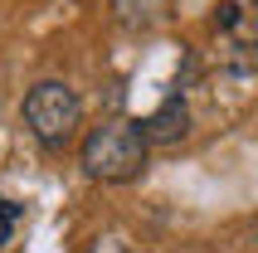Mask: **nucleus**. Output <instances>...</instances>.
Wrapping results in <instances>:
<instances>
[{"mask_svg": "<svg viewBox=\"0 0 258 253\" xmlns=\"http://www.w3.org/2000/svg\"><path fill=\"white\" fill-rule=\"evenodd\" d=\"M83 170L93 180H112V185L137 180L146 170V132H142V122H122V117L98 122L88 132V141H83Z\"/></svg>", "mask_w": 258, "mask_h": 253, "instance_id": "1", "label": "nucleus"}, {"mask_svg": "<svg viewBox=\"0 0 258 253\" xmlns=\"http://www.w3.org/2000/svg\"><path fill=\"white\" fill-rule=\"evenodd\" d=\"M25 122L44 146H69L73 132L83 126V102H78V93L69 83L44 78V83L29 88V98H25Z\"/></svg>", "mask_w": 258, "mask_h": 253, "instance_id": "2", "label": "nucleus"}, {"mask_svg": "<svg viewBox=\"0 0 258 253\" xmlns=\"http://www.w3.org/2000/svg\"><path fill=\"white\" fill-rule=\"evenodd\" d=\"M142 132H146V146H175V141L190 132V107L180 98H166L156 112L142 122Z\"/></svg>", "mask_w": 258, "mask_h": 253, "instance_id": "3", "label": "nucleus"}, {"mask_svg": "<svg viewBox=\"0 0 258 253\" xmlns=\"http://www.w3.org/2000/svg\"><path fill=\"white\" fill-rule=\"evenodd\" d=\"M166 0H117V20L127 29H151L156 20H166Z\"/></svg>", "mask_w": 258, "mask_h": 253, "instance_id": "4", "label": "nucleus"}, {"mask_svg": "<svg viewBox=\"0 0 258 253\" xmlns=\"http://www.w3.org/2000/svg\"><path fill=\"white\" fill-rule=\"evenodd\" d=\"M239 25H244L239 0H219V5H215V29H239Z\"/></svg>", "mask_w": 258, "mask_h": 253, "instance_id": "5", "label": "nucleus"}, {"mask_svg": "<svg viewBox=\"0 0 258 253\" xmlns=\"http://www.w3.org/2000/svg\"><path fill=\"white\" fill-rule=\"evenodd\" d=\"M15 229H20V205L15 200H0V243H10Z\"/></svg>", "mask_w": 258, "mask_h": 253, "instance_id": "6", "label": "nucleus"}, {"mask_svg": "<svg viewBox=\"0 0 258 253\" xmlns=\"http://www.w3.org/2000/svg\"><path fill=\"white\" fill-rule=\"evenodd\" d=\"M239 44H244V49H248V58H253V69H258V25L248 29V39H239Z\"/></svg>", "mask_w": 258, "mask_h": 253, "instance_id": "7", "label": "nucleus"}]
</instances>
